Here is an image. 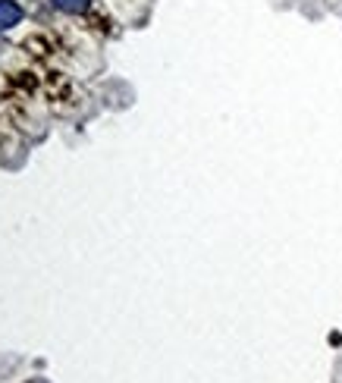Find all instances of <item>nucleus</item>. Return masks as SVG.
Returning <instances> with one entry per match:
<instances>
[{"label": "nucleus", "instance_id": "obj_1", "mask_svg": "<svg viewBox=\"0 0 342 383\" xmlns=\"http://www.w3.org/2000/svg\"><path fill=\"white\" fill-rule=\"evenodd\" d=\"M23 6L16 4V0H0V32H10V28H16L23 23Z\"/></svg>", "mask_w": 342, "mask_h": 383}, {"label": "nucleus", "instance_id": "obj_2", "mask_svg": "<svg viewBox=\"0 0 342 383\" xmlns=\"http://www.w3.org/2000/svg\"><path fill=\"white\" fill-rule=\"evenodd\" d=\"M94 0H50V6L60 13H69V16H79V13H85Z\"/></svg>", "mask_w": 342, "mask_h": 383}]
</instances>
